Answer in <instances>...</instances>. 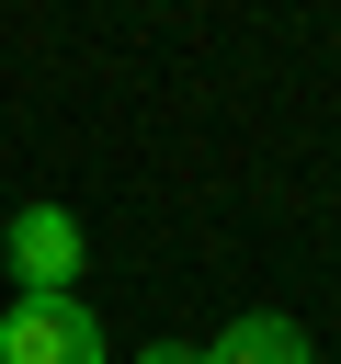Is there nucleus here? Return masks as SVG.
I'll use <instances>...</instances> for the list:
<instances>
[{
  "label": "nucleus",
  "instance_id": "f257e3e1",
  "mask_svg": "<svg viewBox=\"0 0 341 364\" xmlns=\"http://www.w3.org/2000/svg\"><path fill=\"white\" fill-rule=\"evenodd\" d=\"M0 250H11V296H80V273H91V228L68 205H23Z\"/></svg>",
  "mask_w": 341,
  "mask_h": 364
},
{
  "label": "nucleus",
  "instance_id": "f03ea898",
  "mask_svg": "<svg viewBox=\"0 0 341 364\" xmlns=\"http://www.w3.org/2000/svg\"><path fill=\"white\" fill-rule=\"evenodd\" d=\"M0 364H114V353H102V318L80 296H11L0 307Z\"/></svg>",
  "mask_w": 341,
  "mask_h": 364
},
{
  "label": "nucleus",
  "instance_id": "7ed1b4c3",
  "mask_svg": "<svg viewBox=\"0 0 341 364\" xmlns=\"http://www.w3.org/2000/svg\"><path fill=\"white\" fill-rule=\"evenodd\" d=\"M205 364H318V353H307V330H296V318L250 307V318H227V330L205 341Z\"/></svg>",
  "mask_w": 341,
  "mask_h": 364
},
{
  "label": "nucleus",
  "instance_id": "20e7f679",
  "mask_svg": "<svg viewBox=\"0 0 341 364\" xmlns=\"http://www.w3.org/2000/svg\"><path fill=\"white\" fill-rule=\"evenodd\" d=\"M136 364H205V353H193V341H148Z\"/></svg>",
  "mask_w": 341,
  "mask_h": 364
}]
</instances>
